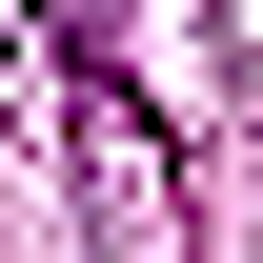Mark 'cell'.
I'll list each match as a JSON object with an SVG mask.
<instances>
[{
	"label": "cell",
	"mask_w": 263,
	"mask_h": 263,
	"mask_svg": "<svg viewBox=\"0 0 263 263\" xmlns=\"http://www.w3.org/2000/svg\"><path fill=\"white\" fill-rule=\"evenodd\" d=\"M101 223H122V263H162V182H142V142L101 122Z\"/></svg>",
	"instance_id": "1"
}]
</instances>
